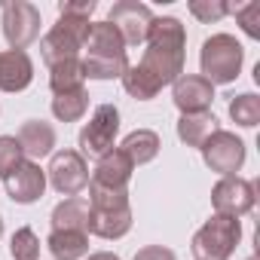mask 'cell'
Wrapping results in <instances>:
<instances>
[{
    "instance_id": "cell-1",
    "label": "cell",
    "mask_w": 260,
    "mask_h": 260,
    "mask_svg": "<svg viewBox=\"0 0 260 260\" xmlns=\"http://www.w3.org/2000/svg\"><path fill=\"white\" fill-rule=\"evenodd\" d=\"M184 61H187V28L175 16H159L150 25L141 61L128 64V71L122 74V89L138 101H150L162 92V86H172L184 74Z\"/></svg>"
},
{
    "instance_id": "cell-2",
    "label": "cell",
    "mask_w": 260,
    "mask_h": 260,
    "mask_svg": "<svg viewBox=\"0 0 260 260\" xmlns=\"http://www.w3.org/2000/svg\"><path fill=\"white\" fill-rule=\"evenodd\" d=\"M80 61H83L86 80H122V74L128 71L125 40L119 37V31L107 19L92 22Z\"/></svg>"
},
{
    "instance_id": "cell-3",
    "label": "cell",
    "mask_w": 260,
    "mask_h": 260,
    "mask_svg": "<svg viewBox=\"0 0 260 260\" xmlns=\"http://www.w3.org/2000/svg\"><path fill=\"white\" fill-rule=\"evenodd\" d=\"M132 230V202L128 190H98L89 187V233L107 242L122 239Z\"/></svg>"
},
{
    "instance_id": "cell-4",
    "label": "cell",
    "mask_w": 260,
    "mask_h": 260,
    "mask_svg": "<svg viewBox=\"0 0 260 260\" xmlns=\"http://www.w3.org/2000/svg\"><path fill=\"white\" fill-rule=\"evenodd\" d=\"M245 64V46L233 34H211L199 49V68L211 86H226L242 74Z\"/></svg>"
},
{
    "instance_id": "cell-5",
    "label": "cell",
    "mask_w": 260,
    "mask_h": 260,
    "mask_svg": "<svg viewBox=\"0 0 260 260\" xmlns=\"http://www.w3.org/2000/svg\"><path fill=\"white\" fill-rule=\"evenodd\" d=\"M242 242V220L226 214H211L190 242L196 260H230Z\"/></svg>"
},
{
    "instance_id": "cell-6",
    "label": "cell",
    "mask_w": 260,
    "mask_h": 260,
    "mask_svg": "<svg viewBox=\"0 0 260 260\" xmlns=\"http://www.w3.org/2000/svg\"><path fill=\"white\" fill-rule=\"evenodd\" d=\"M89 28H92V19H80V16H58V22L43 34L40 40V55L43 61L52 68L58 61H68V58H80L83 46H86V37H89Z\"/></svg>"
},
{
    "instance_id": "cell-7",
    "label": "cell",
    "mask_w": 260,
    "mask_h": 260,
    "mask_svg": "<svg viewBox=\"0 0 260 260\" xmlns=\"http://www.w3.org/2000/svg\"><path fill=\"white\" fill-rule=\"evenodd\" d=\"M119 135V110L116 104H98L89 122L80 128V156H104L116 147Z\"/></svg>"
},
{
    "instance_id": "cell-8",
    "label": "cell",
    "mask_w": 260,
    "mask_h": 260,
    "mask_svg": "<svg viewBox=\"0 0 260 260\" xmlns=\"http://www.w3.org/2000/svg\"><path fill=\"white\" fill-rule=\"evenodd\" d=\"M46 184H52L55 193L64 199L80 196L89 187V162L80 156V150H55L46 169Z\"/></svg>"
},
{
    "instance_id": "cell-9",
    "label": "cell",
    "mask_w": 260,
    "mask_h": 260,
    "mask_svg": "<svg viewBox=\"0 0 260 260\" xmlns=\"http://www.w3.org/2000/svg\"><path fill=\"white\" fill-rule=\"evenodd\" d=\"M199 150H202L205 166L220 178H233L245 166V141L236 132H230V128H217Z\"/></svg>"
},
{
    "instance_id": "cell-10",
    "label": "cell",
    "mask_w": 260,
    "mask_h": 260,
    "mask_svg": "<svg viewBox=\"0 0 260 260\" xmlns=\"http://www.w3.org/2000/svg\"><path fill=\"white\" fill-rule=\"evenodd\" d=\"M4 37L10 49H28L40 37V10L28 0H10L4 4Z\"/></svg>"
},
{
    "instance_id": "cell-11",
    "label": "cell",
    "mask_w": 260,
    "mask_h": 260,
    "mask_svg": "<svg viewBox=\"0 0 260 260\" xmlns=\"http://www.w3.org/2000/svg\"><path fill=\"white\" fill-rule=\"evenodd\" d=\"M153 19L156 16L150 13V7L138 4V0H119V4L110 7V16H107V22L125 40V46H141V43H147V34H150Z\"/></svg>"
},
{
    "instance_id": "cell-12",
    "label": "cell",
    "mask_w": 260,
    "mask_h": 260,
    "mask_svg": "<svg viewBox=\"0 0 260 260\" xmlns=\"http://www.w3.org/2000/svg\"><path fill=\"white\" fill-rule=\"evenodd\" d=\"M211 205H214V214L242 217V214L254 211V205H257V187H254V181H245L239 175L220 178L214 184V190H211Z\"/></svg>"
},
{
    "instance_id": "cell-13",
    "label": "cell",
    "mask_w": 260,
    "mask_h": 260,
    "mask_svg": "<svg viewBox=\"0 0 260 260\" xmlns=\"http://www.w3.org/2000/svg\"><path fill=\"white\" fill-rule=\"evenodd\" d=\"M172 101L181 110V116H187V113H205V110H211L214 86L205 77H199V74H181L172 83Z\"/></svg>"
},
{
    "instance_id": "cell-14",
    "label": "cell",
    "mask_w": 260,
    "mask_h": 260,
    "mask_svg": "<svg viewBox=\"0 0 260 260\" xmlns=\"http://www.w3.org/2000/svg\"><path fill=\"white\" fill-rule=\"evenodd\" d=\"M132 159H128L119 147H113L110 153L98 156L92 175H89V187H98V190H128V181H132Z\"/></svg>"
},
{
    "instance_id": "cell-15",
    "label": "cell",
    "mask_w": 260,
    "mask_h": 260,
    "mask_svg": "<svg viewBox=\"0 0 260 260\" xmlns=\"http://www.w3.org/2000/svg\"><path fill=\"white\" fill-rule=\"evenodd\" d=\"M7 196L19 205H34L37 199H43L46 193V172L40 169V162L25 159L7 181Z\"/></svg>"
},
{
    "instance_id": "cell-16",
    "label": "cell",
    "mask_w": 260,
    "mask_h": 260,
    "mask_svg": "<svg viewBox=\"0 0 260 260\" xmlns=\"http://www.w3.org/2000/svg\"><path fill=\"white\" fill-rule=\"evenodd\" d=\"M34 83V61L22 49L0 52V92H25Z\"/></svg>"
},
{
    "instance_id": "cell-17",
    "label": "cell",
    "mask_w": 260,
    "mask_h": 260,
    "mask_svg": "<svg viewBox=\"0 0 260 260\" xmlns=\"http://www.w3.org/2000/svg\"><path fill=\"white\" fill-rule=\"evenodd\" d=\"M16 138H19V144H22L25 159H31V162H37V159L55 153V128H52L46 119H25Z\"/></svg>"
},
{
    "instance_id": "cell-18",
    "label": "cell",
    "mask_w": 260,
    "mask_h": 260,
    "mask_svg": "<svg viewBox=\"0 0 260 260\" xmlns=\"http://www.w3.org/2000/svg\"><path fill=\"white\" fill-rule=\"evenodd\" d=\"M119 150L132 159V166L138 169V166H147V162H153V159L159 156L162 141H159V135L153 132V128H135V132H128V135L122 138Z\"/></svg>"
},
{
    "instance_id": "cell-19",
    "label": "cell",
    "mask_w": 260,
    "mask_h": 260,
    "mask_svg": "<svg viewBox=\"0 0 260 260\" xmlns=\"http://www.w3.org/2000/svg\"><path fill=\"white\" fill-rule=\"evenodd\" d=\"M46 248L55 260H83L89 257V233L86 230H52Z\"/></svg>"
},
{
    "instance_id": "cell-20",
    "label": "cell",
    "mask_w": 260,
    "mask_h": 260,
    "mask_svg": "<svg viewBox=\"0 0 260 260\" xmlns=\"http://www.w3.org/2000/svg\"><path fill=\"white\" fill-rule=\"evenodd\" d=\"M217 128L220 125H217V116L211 110H205V113H187V116L178 119V138L187 147H202L217 132Z\"/></svg>"
},
{
    "instance_id": "cell-21",
    "label": "cell",
    "mask_w": 260,
    "mask_h": 260,
    "mask_svg": "<svg viewBox=\"0 0 260 260\" xmlns=\"http://www.w3.org/2000/svg\"><path fill=\"white\" fill-rule=\"evenodd\" d=\"M52 230H86L89 233V199L71 196L52 208Z\"/></svg>"
},
{
    "instance_id": "cell-22",
    "label": "cell",
    "mask_w": 260,
    "mask_h": 260,
    "mask_svg": "<svg viewBox=\"0 0 260 260\" xmlns=\"http://www.w3.org/2000/svg\"><path fill=\"white\" fill-rule=\"evenodd\" d=\"M86 74H83V61L80 58H68L49 68V89L52 95H64V92H77L83 89Z\"/></svg>"
},
{
    "instance_id": "cell-23",
    "label": "cell",
    "mask_w": 260,
    "mask_h": 260,
    "mask_svg": "<svg viewBox=\"0 0 260 260\" xmlns=\"http://www.w3.org/2000/svg\"><path fill=\"white\" fill-rule=\"evenodd\" d=\"M86 110H89V92L86 89L64 92V95L52 98V116L58 122H77V119L86 116Z\"/></svg>"
},
{
    "instance_id": "cell-24",
    "label": "cell",
    "mask_w": 260,
    "mask_h": 260,
    "mask_svg": "<svg viewBox=\"0 0 260 260\" xmlns=\"http://www.w3.org/2000/svg\"><path fill=\"white\" fill-rule=\"evenodd\" d=\"M230 119L242 128H254L260 122V95L254 92H242L230 98Z\"/></svg>"
},
{
    "instance_id": "cell-25",
    "label": "cell",
    "mask_w": 260,
    "mask_h": 260,
    "mask_svg": "<svg viewBox=\"0 0 260 260\" xmlns=\"http://www.w3.org/2000/svg\"><path fill=\"white\" fill-rule=\"evenodd\" d=\"M10 254L13 260H40V239L31 226H22L10 239Z\"/></svg>"
},
{
    "instance_id": "cell-26",
    "label": "cell",
    "mask_w": 260,
    "mask_h": 260,
    "mask_svg": "<svg viewBox=\"0 0 260 260\" xmlns=\"http://www.w3.org/2000/svg\"><path fill=\"white\" fill-rule=\"evenodd\" d=\"M25 162V153H22V144L16 135H0V178H10L19 166Z\"/></svg>"
},
{
    "instance_id": "cell-27",
    "label": "cell",
    "mask_w": 260,
    "mask_h": 260,
    "mask_svg": "<svg viewBox=\"0 0 260 260\" xmlns=\"http://www.w3.org/2000/svg\"><path fill=\"white\" fill-rule=\"evenodd\" d=\"M190 16L202 25H211V22H220L223 16H230V4H223V0H190Z\"/></svg>"
},
{
    "instance_id": "cell-28",
    "label": "cell",
    "mask_w": 260,
    "mask_h": 260,
    "mask_svg": "<svg viewBox=\"0 0 260 260\" xmlns=\"http://www.w3.org/2000/svg\"><path fill=\"white\" fill-rule=\"evenodd\" d=\"M230 13L236 16V22L242 25V31H245L251 40H260V4H257V0L242 4V7H233Z\"/></svg>"
},
{
    "instance_id": "cell-29",
    "label": "cell",
    "mask_w": 260,
    "mask_h": 260,
    "mask_svg": "<svg viewBox=\"0 0 260 260\" xmlns=\"http://www.w3.org/2000/svg\"><path fill=\"white\" fill-rule=\"evenodd\" d=\"M95 0H61L58 4V16H80V19H92L95 13Z\"/></svg>"
},
{
    "instance_id": "cell-30",
    "label": "cell",
    "mask_w": 260,
    "mask_h": 260,
    "mask_svg": "<svg viewBox=\"0 0 260 260\" xmlns=\"http://www.w3.org/2000/svg\"><path fill=\"white\" fill-rule=\"evenodd\" d=\"M132 260H178L172 248H162V245H147L141 251H135Z\"/></svg>"
},
{
    "instance_id": "cell-31",
    "label": "cell",
    "mask_w": 260,
    "mask_h": 260,
    "mask_svg": "<svg viewBox=\"0 0 260 260\" xmlns=\"http://www.w3.org/2000/svg\"><path fill=\"white\" fill-rule=\"evenodd\" d=\"M86 260H122V257L113 254V251H95V254H89Z\"/></svg>"
},
{
    "instance_id": "cell-32",
    "label": "cell",
    "mask_w": 260,
    "mask_h": 260,
    "mask_svg": "<svg viewBox=\"0 0 260 260\" xmlns=\"http://www.w3.org/2000/svg\"><path fill=\"white\" fill-rule=\"evenodd\" d=\"M0 236H4V217H0Z\"/></svg>"
},
{
    "instance_id": "cell-33",
    "label": "cell",
    "mask_w": 260,
    "mask_h": 260,
    "mask_svg": "<svg viewBox=\"0 0 260 260\" xmlns=\"http://www.w3.org/2000/svg\"><path fill=\"white\" fill-rule=\"evenodd\" d=\"M245 260H257V257H254V254H251V257H245Z\"/></svg>"
}]
</instances>
